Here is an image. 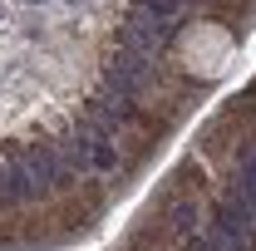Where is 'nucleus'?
<instances>
[{
    "label": "nucleus",
    "instance_id": "nucleus-1",
    "mask_svg": "<svg viewBox=\"0 0 256 251\" xmlns=\"http://www.w3.org/2000/svg\"><path fill=\"white\" fill-rule=\"evenodd\" d=\"M192 226H197V202H178V207H172V232L188 236Z\"/></svg>",
    "mask_w": 256,
    "mask_h": 251
},
{
    "label": "nucleus",
    "instance_id": "nucleus-2",
    "mask_svg": "<svg viewBox=\"0 0 256 251\" xmlns=\"http://www.w3.org/2000/svg\"><path fill=\"white\" fill-rule=\"evenodd\" d=\"M188 251H217V246H212V242H207V236H202V242H192Z\"/></svg>",
    "mask_w": 256,
    "mask_h": 251
}]
</instances>
